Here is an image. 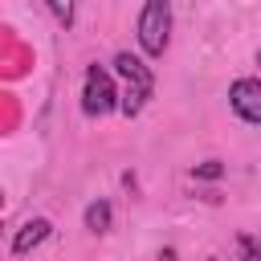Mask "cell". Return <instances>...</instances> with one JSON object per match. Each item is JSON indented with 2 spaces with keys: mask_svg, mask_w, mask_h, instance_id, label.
Wrapping results in <instances>:
<instances>
[{
  "mask_svg": "<svg viewBox=\"0 0 261 261\" xmlns=\"http://www.w3.org/2000/svg\"><path fill=\"white\" fill-rule=\"evenodd\" d=\"M167 37H171V4L167 0H147L143 12H139V45L159 57L167 49Z\"/></svg>",
  "mask_w": 261,
  "mask_h": 261,
  "instance_id": "6da1fadb",
  "label": "cell"
},
{
  "mask_svg": "<svg viewBox=\"0 0 261 261\" xmlns=\"http://www.w3.org/2000/svg\"><path fill=\"white\" fill-rule=\"evenodd\" d=\"M114 106H122V102H118V90H114L110 73L102 65H90L86 69V90H82V110L86 114H110Z\"/></svg>",
  "mask_w": 261,
  "mask_h": 261,
  "instance_id": "7a4b0ae2",
  "label": "cell"
},
{
  "mask_svg": "<svg viewBox=\"0 0 261 261\" xmlns=\"http://www.w3.org/2000/svg\"><path fill=\"white\" fill-rule=\"evenodd\" d=\"M228 106L245 118V122H261V77H237L228 86Z\"/></svg>",
  "mask_w": 261,
  "mask_h": 261,
  "instance_id": "3957f363",
  "label": "cell"
},
{
  "mask_svg": "<svg viewBox=\"0 0 261 261\" xmlns=\"http://www.w3.org/2000/svg\"><path fill=\"white\" fill-rule=\"evenodd\" d=\"M114 65H118V73L126 77V90H139V94H147V98H151V90H155V77H151V69H147L139 57H130V53H118V57H114Z\"/></svg>",
  "mask_w": 261,
  "mask_h": 261,
  "instance_id": "277c9868",
  "label": "cell"
},
{
  "mask_svg": "<svg viewBox=\"0 0 261 261\" xmlns=\"http://www.w3.org/2000/svg\"><path fill=\"white\" fill-rule=\"evenodd\" d=\"M53 232V224L45 220V216H33V220H24L20 228H16V237H12V253H33L45 237Z\"/></svg>",
  "mask_w": 261,
  "mask_h": 261,
  "instance_id": "5b68a950",
  "label": "cell"
},
{
  "mask_svg": "<svg viewBox=\"0 0 261 261\" xmlns=\"http://www.w3.org/2000/svg\"><path fill=\"white\" fill-rule=\"evenodd\" d=\"M86 228H90V232H106V228H110V204H106V200H98V204L86 208Z\"/></svg>",
  "mask_w": 261,
  "mask_h": 261,
  "instance_id": "8992f818",
  "label": "cell"
},
{
  "mask_svg": "<svg viewBox=\"0 0 261 261\" xmlns=\"http://www.w3.org/2000/svg\"><path fill=\"white\" fill-rule=\"evenodd\" d=\"M237 249H241V261H261V241L241 237V241H237Z\"/></svg>",
  "mask_w": 261,
  "mask_h": 261,
  "instance_id": "52a82bcc",
  "label": "cell"
},
{
  "mask_svg": "<svg viewBox=\"0 0 261 261\" xmlns=\"http://www.w3.org/2000/svg\"><path fill=\"white\" fill-rule=\"evenodd\" d=\"M220 171H224V167H220L216 159H208V163H200V167H196V175H200V179H220Z\"/></svg>",
  "mask_w": 261,
  "mask_h": 261,
  "instance_id": "ba28073f",
  "label": "cell"
},
{
  "mask_svg": "<svg viewBox=\"0 0 261 261\" xmlns=\"http://www.w3.org/2000/svg\"><path fill=\"white\" fill-rule=\"evenodd\" d=\"M49 8H53V16H57V20H65V24L73 20V8H69V4H49Z\"/></svg>",
  "mask_w": 261,
  "mask_h": 261,
  "instance_id": "9c48e42d",
  "label": "cell"
},
{
  "mask_svg": "<svg viewBox=\"0 0 261 261\" xmlns=\"http://www.w3.org/2000/svg\"><path fill=\"white\" fill-rule=\"evenodd\" d=\"M159 261H175V253H171V249H167V253H163V257H159Z\"/></svg>",
  "mask_w": 261,
  "mask_h": 261,
  "instance_id": "30bf717a",
  "label": "cell"
},
{
  "mask_svg": "<svg viewBox=\"0 0 261 261\" xmlns=\"http://www.w3.org/2000/svg\"><path fill=\"white\" fill-rule=\"evenodd\" d=\"M257 61H261V49H257Z\"/></svg>",
  "mask_w": 261,
  "mask_h": 261,
  "instance_id": "8fae6325",
  "label": "cell"
}]
</instances>
